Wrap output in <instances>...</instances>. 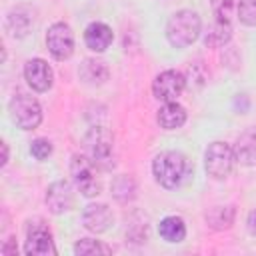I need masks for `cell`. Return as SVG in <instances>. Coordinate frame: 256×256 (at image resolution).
Wrapping results in <instances>:
<instances>
[{
	"label": "cell",
	"instance_id": "obj_10",
	"mask_svg": "<svg viewBox=\"0 0 256 256\" xmlns=\"http://www.w3.org/2000/svg\"><path fill=\"white\" fill-rule=\"evenodd\" d=\"M24 78H26V82L30 84L32 90H36V92H46V90L52 86L54 72H52V68L48 66L46 60H42V58H32V60H28L26 66H24Z\"/></svg>",
	"mask_w": 256,
	"mask_h": 256
},
{
	"label": "cell",
	"instance_id": "obj_21",
	"mask_svg": "<svg viewBox=\"0 0 256 256\" xmlns=\"http://www.w3.org/2000/svg\"><path fill=\"white\" fill-rule=\"evenodd\" d=\"M112 248L106 246L100 240H92V238H82L74 244V254L76 256H92V254H110Z\"/></svg>",
	"mask_w": 256,
	"mask_h": 256
},
{
	"label": "cell",
	"instance_id": "obj_8",
	"mask_svg": "<svg viewBox=\"0 0 256 256\" xmlns=\"http://www.w3.org/2000/svg\"><path fill=\"white\" fill-rule=\"evenodd\" d=\"M46 46L56 60H68L74 52V34L68 24L56 22L46 32Z\"/></svg>",
	"mask_w": 256,
	"mask_h": 256
},
{
	"label": "cell",
	"instance_id": "obj_20",
	"mask_svg": "<svg viewBox=\"0 0 256 256\" xmlns=\"http://www.w3.org/2000/svg\"><path fill=\"white\" fill-rule=\"evenodd\" d=\"M206 220L212 228L216 230H224L230 228L234 222V208L232 206H216L206 214Z\"/></svg>",
	"mask_w": 256,
	"mask_h": 256
},
{
	"label": "cell",
	"instance_id": "obj_12",
	"mask_svg": "<svg viewBox=\"0 0 256 256\" xmlns=\"http://www.w3.org/2000/svg\"><path fill=\"white\" fill-rule=\"evenodd\" d=\"M112 220H114L112 218V212H110V208L106 204H90L82 212V224H84V228L90 230V232H96V234L108 230L110 224H112Z\"/></svg>",
	"mask_w": 256,
	"mask_h": 256
},
{
	"label": "cell",
	"instance_id": "obj_23",
	"mask_svg": "<svg viewBox=\"0 0 256 256\" xmlns=\"http://www.w3.org/2000/svg\"><path fill=\"white\" fill-rule=\"evenodd\" d=\"M30 152L36 160H46L50 154H52V144L50 140L46 138H36L32 144H30Z\"/></svg>",
	"mask_w": 256,
	"mask_h": 256
},
{
	"label": "cell",
	"instance_id": "obj_17",
	"mask_svg": "<svg viewBox=\"0 0 256 256\" xmlns=\"http://www.w3.org/2000/svg\"><path fill=\"white\" fill-rule=\"evenodd\" d=\"M232 38V26H230V20H222V18H216V22L210 26V30L206 32V46H212V48H218V46H224L228 40Z\"/></svg>",
	"mask_w": 256,
	"mask_h": 256
},
{
	"label": "cell",
	"instance_id": "obj_13",
	"mask_svg": "<svg viewBox=\"0 0 256 256\" xmlns=\"http://www.w3.org/2000/svg\"><path fill=\"white\" fill-rule=\"evenodd\" d=\"M112 28L104 22H92L84 30V42L92 52H104L112 44Z\"/></svg>",
	"mask_w": 256,
	"mask_h": 256
},
{
	"label": "cell",
	"instance_id": "obj_22",
	"mask_svg": "<svg viewBox=\"0 0 256 256\" xmlns=\"http://www.w3.org/2000/svg\"><path fill=\"white\" fill-rule=\"evenodd\" d=\"M238 18L246 26H256V0H238Z\"/></svg>",
	"mask_w": 256,
	"mask_h": 256
},
{
	"label": "cell",
	"instance_id": "obj_6",
	"mask_svg": "<svg viewBox=\"0 0 256 256\" xmlns=\"http://www.w3.org/2000/svg\"><path fill=\"white\" fill-rule=\"evenodd\" d=\"M8 110H10L12 122L22 130H34L42 122V108L38 100L32 96H26V94L14 96L8 104Z\"/></svg>",
	"mask_w": 256,
	"mask_h": 256
},
{
	"label": "cell",
	"instance_id": "obj_4",
	"mask_svg": "<svg viewBox=\"0 0 256 256\" xmlns=\"http://www.w3.org/2000/svg\"><path fill=\"white\" fill-rule=\"evenodd\" d=\"M98 166L86 156V154H76L72 156L70 162V172L74 178L76 188L84 194V196H98L100 194V178H98Z\"/></svg>",
	"mask_w": 256,
	"mask_h": 256
},
{
	"label": "cell",
	"instance_id": "obj_11",
	"mask_svg": "<svg viewBox=\"0 0 256 256\" xmlns=\"http://www.w3.org/2000/svg\"><path fill=\"white\" fill-rule=\"evenodd\" d=\"M46 204L52 214H64L74 206V192L66 180H56L46 190Z\"/></svg>",
	"mask_w": 256,
	"mask_h": 256
},
{
	"label": "cell",
	"instance_id": "obj_7",
	"mask_svg": "<svg viewBox=\"0 0 256 256\" xmlns=\"http://www.w3.org/2000/svg\"><path fill=\"white\" fill-rule=\"evenodd\" d=\"M24 252L28 256H54L56 254V246L52 240V232L50 228L44 224V220L36 218L30 220L26 226V244H24Z\"/></svg>",
	"mask_w": 256,
	"mask_h": 256
},
{
	"label": "cell",
	"instance_id": "obj_19",
	"mask_svg": "<svg viewBox=\"0 0 256 256\" xmlns=\"http://www.w3.org/2000/svg\"><path fill=\"white\" fill-rule=\"evenodd\" d=\"M112 196L118 202H122V204L134 200V196H136V184H134V180L130 176H126V174L116 176L114 182H112Z\"/></svg>",
	"mask_w": 256,
	"mask_h": 256
},
{
	"label": "cell",
	"instance_id": "obj_3",
	"mask_svg": "<svg viewBox=\"0 0 256 256\" xmlns=\"http://www.w3.org/2000/svg\"><path fill=\"white\" fill-rule=\"evenodd\" d=\"M84 150L100 170L114 168V136L104 126H94L88 130L84 136Z\"/></svg>",
	"mask_w": 256,
	"mask_h": 256
},
{
	"label": "cell",
	"instance_id": "obj_16",
	"mask_svg": "<svg viewBox=\"0 0 256 256\" xmlns=\"http://www.w3.org/2000/svg\"><path fill=\"white\" fill-rule=\"evenodd\" d=\"M158 232H160V236H162L166 242L178 244V242H182V240L186 238V224H184V220H182L180 216H166V218L160 222Z\"/></svg>",
	"mask_w": 256,
	"mask_h": 256
},
{
	"label": "cell",
	"instance_id": "obj_9",
	"mask_svg": "<svg viewBox=\"0 0 256 256\" xmlns=\"http://www.w3.org/2000/svg\"><path fill=\"white\" fill-rule=\"evenodd\" d=\"M186 88V78L178 70H164L152 82L154 98L160 102H174Z\"/></svg>",
	"mask_w": 256,
	"mask_h": 256
},
{
	"label": "cell",
	"instance_id": "obj_15",
	"mask_svg": "<svg viewBox=\"0 0 256 256\" xmlns=\"http://www.w3.org/2000/svg\"><path fill=\"white\" fill-rule=\"evenodd\" d=\"M156 118H158V124L164 130H176L186 122V110L176 100L174 102H164V106L158 110Z\"/></svg>",
	"mask_w": 256,
	"mask_h": 256
},
{
	"label": "cell",
	"instance_id": "obj_24",
	"mask_svg": "<svg viewBox=\"0 0 256 256\" xmlns=\"http://www.w3.org/2000/svg\"><path fill=\"white\" fill-rule=\"evenodd\" d=\"M212 4V10L216 14V18H222V20H230V8H232V0H210Z\"/></svg>",
	"mask_w": 256,
	"mask_h": 256
},
{
	"label": "cell",
	"instance_id": "obj_5",
	"mask_svg": "<svg viewBox=\"0 0 256 256\" xmlns=\"http://www.w3.org/2000/svg\"><path fill=\"white\" fill-rule=\"evenodd\" d=\"M236 156H234V148H230L226 142H212L208 144L206 152H204V166L208 176L216 178V180H224L230 176L232 168H234Z\"/></svg>",
	"mask_w": 256,
	"mask_h": 256
},
{
	"label": "cell",
	"instance_id": "obj_18",
	"mask_svg": "<svg viewBox=\"0 0 256 256\" xmlns=\"http://www.w3.org/2000/svg\"><path fill=\"white\" fill-rule=\"evenodd\" d=\"M80 78L88 84H102L108 78V68L100 60H84L80 66Z\"/></svg>",
	"mask_w": 256,
	"mask_h": 256
},
{
	"label": "cell",
	"instance_id": "obj_14",
	"mask_svg": "<svg viewBox=\"0 0 256 256\" xmlns=\"http://www.w3.org/2000/svg\"><path fill=\"white\" fill-rule=\"evenodd\" d=\"M234 156H236V162L244 166L256 164V128H248L238 136L234 144Z\"/></svg>",
	"mask_w": 256,
	"mask_h": 256
},
{
	"label": "cell",
	"instance_id": "obj_1",
	"mask_svg": "<svg viewBox=\"0 0 256 256\" xmlns=\"http://www.w3.org/2000/svg\"><path fill=\"white\" fill-rule=\"evenodd\" d=\"M152 174L162 188H178L188 174V160L176 150L160 152L152 162Z\"/></svg>",
	"mask_w": 256,
	"mask_h": 256
},
{
	"label": "cell",
	"instance_id": "obj_25",
	"mask_svg": "<svg viewBox=\"0 0 256 256\" xmlns=\"http://www.w3.org/2000/svg\"><path fill=\"white\" fill-rule=\"evenodd\" d=\"M248 230H250V234L256 236V210H252L248 214Z\"/></svg>",
	"mask_w": 256,
	"mask_h": 256
},
{
	"label": "cell",
	"instance_id": "obj_2",
	"mask_svg": "<svg viewBox=\"0 0 256 256\" xmlns=\"http://www.w3.org/2000/svg\"><path fill=\"white\" fill-rule=\"evenodd\" d=\"M202 20L192 10H178L166 24V38L174 48H188L200 36Z\"/></svg>",
	"mask_w": 256,
	"mask_h": 256
},
{
	"label": "cell",
	"instance_id": "obj_26",
	"mask_svg": "<svg viewBox=\"0 0 256 256\" xmlns=\"http://www.w3.org/2000/svg\"><path fill=\"white\" fill-rule=\"evenodd\" d=\"M2 152H4V156H2V166L8 162V144L6 142H2Z\"/></svg>",
	"mask_w": 256,
	"mask_h": 256
}]
</instances>
